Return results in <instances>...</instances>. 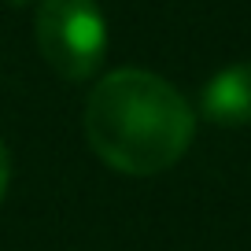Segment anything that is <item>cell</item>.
I'll use <instances>...</instances> for the list:
<instances>
[{"instance_id": "obj_5", "label": "cell", "mask_w": 251, "mask_h": 251, "mask_svg": "<svg viewBox=\"0 0 251 251\" xmlns=\"http://www.w3.org/2000/svg\"><path fill=\"white\" fill-rule=\"evenodd\" d=\"M8 4H30V0H8Z\"/></svg>"}, {"instance_id": "obj_3", "label": "cell", "mask_w": 251, "mask_h": 251, "mask_svg": "<svg viewBox=\"0 0 251 251\" xmlns=\"http://www.w3.org/2000/svg\"><path fill=\"white\" fill-rule=\"evenodd\" d=\"M203 115L218 126L251 122V63H236L218 71L203 89Z\"/></svg>"}, {"instance_id": "obj_2", "label": "cell", "mask_w": 251, "mask_h": 251, "mask_svg": "<svg viewBox=\"0 0 251 251\" xmlns=\"http://www.w3.org/2000/svg\"><path fill=\"white\" fill-rule=\"evenodd\" d=\"M37 45L59 78L85 81L96 74L107 48V30L96 0H41Z\"/></svg>"}, {"instance_id": "obj_1", "label": "cell", "mask_w": 251, "mask_h": 251, "mask_svg": "<svg viewBox=\"0 0 251 251\" xmlns=\"http://www.w3.org/2000/svg\"><path fill=\"white\" fill-rule=\"evenodd\" d=\"M196 118L188 100L159 74L126 67L93 89L85 103V133L103 163L148 177L185 155Z\"/></svg>"}, {"instance_id": "obj_4", "label": "cell", "mask_w": 251, "mask_h": 251, "mask_svg": "<svg viewBox=\"0 0 251 251\" xmlns=\"http://www.w3.org/2000/svg\"><path fill=\"white\" fill-rule=\"evenodd\" d=\"M8 170H11L8 148H4V141H0V200H4V188H8Z\"/></svg>"}]
</instances>
